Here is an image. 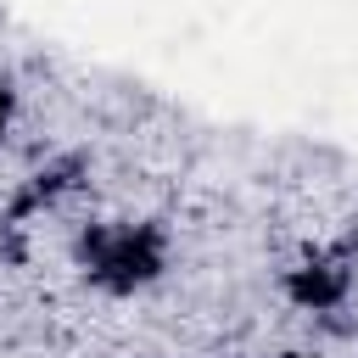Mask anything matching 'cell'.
Segmentation results:
<instances>
[{
    "instance_id": "6da1fadb",
    "label": "cell",
    "mask_w": 358,
    "mask_h": 358,
    "mask_svg": "<svg viewBox=\"0 0 358 358\" xmlns=\"http://www.w3.org/2000/svg\"><path fill=\"white\" fill-rule=\"evenodd\" d=\"M73 268L101 296H140L173 268V229L162 218H95L73 235Z\"/></svg>"
},
{
    "instance_id": "7a4b0ae2",
    "label": "cell",
    "mask_w": 358,
    "mask_h": 358,
    "mask_svg": "<svg viewBox=\"0 0 358 358\" xmlns=\"http://www.w3.org/2000/svg\"><path fill=\"white\" fill-rule=\"evenodd\" d=\"M358 285V252L347 241H330V246H313L302 252L285 274H280V296L296 308V313H336Z\"/></svg>"
},
{
    "instance_id": "3957f363",
    "label": "cell",
    "mask_w": 358,
    "mask_h": 358,
    "mask_svg": "<svg viewBox=\"0 0 358 358\" xmlns=\"http://www.w3.org/2000/svg\"><path fill=\"white\" fill-rule=\"evenodd\" d=\"M17 112H22V90H17V78H0V145H6V134L17 129Z\"/></svg>"
}]
</instances>
